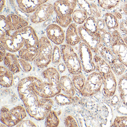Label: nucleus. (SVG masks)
<instances>
[{
	"label": "nucleus",
	"instance_id": "de8ad7c7",
	"mask_svg": "<svg viewBox=\"0 0 127 127\" xmlns=\"http://www.w3.org/2000/svg\"><path fill=\"white\" fill-rule=\"evenodd\" d=\"M121 33L123 40H124V41H125V43L126 44L127 46V35L124 34H123V33H121Z\"/></svg>",
	"mask_w": 127,
	"mask_h": 127
},
{
	"label": "nucleus",
	"instance_id": "b1692460",
	"mask_svg": "<svg viewBox=\"0 0 127 127\" xmlns=\"http://www.w3.org/2000/svg\"><path fill=\"white\" fill-rule=\"evenodd\" d=\"M60 84L62 90L65 94L74 96L75 94V89L72 80L67 76H63L60 79Z\"/></svg>",
	"mask_w": 127,
	"mask_h": 127
},
{
	"label": "nucleus",
	"instance_id": "f8f14e48",
	"mask_svg": "<svg viewBox=\"0 0 127 127\" xmlns=\"http://www.w3.org/2000/svg\"><path fill=\"white\" fill-rule=\"evenodd\" d=\"M111 47L114 54L127 68V46L119 30L112 32Z\"/></svg>",
	"mask_w": 127,
	"mask_h": 127
},
{
	"label": "nucleus",
	"instance_id": "473e14b6",
	"mask_svg": "<svg viewBox=\"0 0 127 127\" xmlns=\"http://www.w3.org/2000/svg\"><path fill=\"white\" fill-rule=\"evenodd\" d=\"M62 58L61 49L57 45L54 46L52 55V63L55 65H58L61 62Z\"/></svg>",
	"mask_w": 127,
	"mask_h": 127
},
{
	"label": "nucleus",
	"instance_id": "6e6552de",
	"mask_svg": "<svg viewBox=\"0 0 127 127\" xmlns=\"http://www.w3.org/2000/svg\"><path fill=\"white\" fill-rule=\"evenodd\" d=\"M98 51V55L107 62L116 75L120 76L125 73L127 67L114 54L111 47L101 43L99 46Z\"/></svg>",
	"mask_w": 127,
	"mask_h": 127
},
{
	"label": "nucleus",
	"instance_id": "aec40b11",
	"mask_svg": "<svg viewBox=\"0 0 127 127\" xmlns=\"http://www.w3.org/2000/svg\"><path fill=\"white\" fill-rule=\"evenodd\" d=\"M67 28L65 38L66 44L72 47L79 44L82 41L76 24L72 23Z\"/></svg>",
	"mask_w": 127,
	"mask_h": 127
},
{
	"label": "nucleus",
	"instance_id": "bb28decb",
	"mask_svg": "<svg viewBox=\"0 0 127 127\" xmlns=\"http://www.w3.org/2000/svg\"><path fill=\"white\" fill-rule=\"evenodd\" d=\"M79 98L66 94L59 93L55 96V101L57 104L60 106L72 104L77 102Z\"/></svg>",
	"mask_w": 127,
	"mask_h": 127
},
{
	"label": "nucleus",
	"instance_id": "2eb2a0df",
	"mask_svg": "<svg viewBox=\"0 0 127 127\" xmlns=\"http://www.w3.org/2000/svg\"><path fill=\"white\" fill-rule=\"evenodd\" d=\"M62 28L56 24H51L47 27V37L56 45H61L65 40V35Z\"/></svg>",
	"mask_w": 127,
	"mask_h": 127
},
{
	"label": "nucleus",
	"instance_id": "7ed1b4c3",
	"mask_svg": "<svg viewBox=\"0 0 127 127\" xmlns=\"http://www.w3.org/2000/svg\"><path fill=\"white\" fill-rule=\"evenodd\" d=\"M21 30L24 43L18 51V55L21 58L32 62L34 61L39 52V39L36 32L31 26H27Z\"/></svg>",
	"mask_w": 127,
	"mask_h": 127
},
{
	"label": "nucleus",
	"instance_id": "c756f323",
	"mask_svg": "<svg viewBox=\"0 0 127 127\" xmlns=\"http://www.w3.org/2000/svg\"><path fill=\"white\" fill-rule=\"evenodd\" d=\"M45 126L47 127H56L59 125L60 121L57 113L50 110L46 117Z\"/></svg>",
	"mask_w": 127,
	"mask_h": 127
},
{
	"label": "nucleus",
	"instance_id": "7c9ffc66",
	"mask_svg": "<svg viewBox=\"0 0 127 127\" xmlns=\"http://www.w3.org/2000/svg\"><path fill=\"white\" fill-rule=\"evenodd\" d=\"M82 25L86 30L90 32H98L96 19L92 16H89Z\"/></svg>",
	"mask_w": 127,
	"mask_h": 127
},
{
	"label": "nucleus",
	"instance_id": "58836bf2",
	"mask_svg": "<svg viewBox=\"0 0 127 127\" xmlns=\"http://www.w3.org/2000/svg\"><path fill=\"white\" fill-rule=\"evenodd\" d=\"M17 127H36L37 126L32 121L30 120H22L17 125Z\"/></svg>",
	"mask_w": 127,
	"mask_h": 127
},
{
	"label": "nucleus",
	"instance_id": "c03bdc74",
	"mask_svg": "<svg viewBox=\"0 0 127 127\" xmlns=\"http://www.w3.org/2000/svg\"><path fill=\"white\" fill-rule=\"evenodd\" d=\"M66 69V67L64 63L62 62L59 64L58 66V71L59 72H60L61 73H64L65 72Z\"/></svg>",
	"mask_w": 127,
	"mask_h": 127
},
{
	"label": "nucleus",
	"instance_id": "0eeeda50",
	"mask_svg": "<svg viewBox=\"0 0 127 127\" xmlns=\"http://www.w3.org/2000/svg\"><path fill=\"white\" fill-rule=\"evenodd\" d=\"M0 37V43L10 52H18L24 45V38L21 29L14 32L8 30Z\"/></svg>",
	"mask_w": 127,
	"mask_h": 127
},
{
	"label": "nucleus",
	"instance_id": "8fccbe9b",
	"mask_svg": "<svg viewBox=\"0 0 127 127\" xmlns=\"http://www.w3.org/2000/svg\"><path fill=\"white\" fill-rule=\"evenodd\" d=\"M89 0L90 1H94V0Z\"/></svg>",
	"mask_w": 127,
	"mask_h": 127
},
{
	"label": "nucleus",
	"instance_id": "c9c22d12",
	"mask_svg": "<svg viewBox=\"0 0 127 127\" xmlns=\"http://www.w3.org/2000/svg\"><path fill=\"white\" fill-rule=\"evenodd\" d=\"M65 126L67 127H79L78 122L75 117L72 116H68L64 119Z\"/></svg>",
	"mask_w": 127,
	"mask_h": 127
},
{
	"label": "nucleus",
	"instance_id": "c85d7f7f",
	"mask_svg": "<svg viewBox=\"0 0 127 127\" xmlns=\"http://www.w3.org/2000/svg\"><path fill=\"white\" fill-rule=\"evenodd\" d=\"M86 77L84 74L79 73L73 75L72 80L76 91L81 94L86 81Z\"/></svg>",
	"mask_w": 127,
	"mask_h": 127
},
{
	"label": "nucleus",
	"instance_id": "f3484780",
	"mask_svg": "<svg viewBox=\"0 0 127 127\" xmlns=\"http://www.w3.org/2000/svg\"><path fill=\"white\" fill-rule=\"evenodd\" d=\"M6 22L8 30L12 32L20 30L29 26L28 21L14 14H10L6 16Z\"/></svg>",
	"mask_w": 127,
	"mask_h": 127
},
{
	"label": "nucleus",
	"instance_id": "f257e3e1",
	"mask_svg": "<svg viewBox=\"0 0 127 127\" xmlns=\"http://www.w3.org/2000/svg\"><path fill=\"white\" fill-rule=\"evenodd\" d=\"M37 78L29 76L20 81L18 91L28 114L37 120L44 119L51 110L54 101L41 96L34 88Z\"/></svg>",
	"mask_w": 127,
	"mask_h": 127
},
{
	"label": "nucleus",
	"instance_id": "5701e85b",
	"mask_svg": "<svg viewBox=\"0 0 127 127\" xmlns=\"http://www.w3.org/2000/svg\"><path fill=\"white\" fill-rule=\"evenodd\" d=\"M117 88L120 101L127 107V78L124 73L119 79Z\"/></svg>",
	"mask_w": 127,
	"mask_h": 127
},
{
	"label": "nucleus",
	"instance_id": "412c9836",
	"mask_svg": "<svg viewBox=\"0 0 127 127\" xmlns=\"http://www.w3.org/2000/svg\"><path fill=\"white\" fill-rule=\"evenodd\" d=\"M3 61L6 67L13 73H18L20 71L18 59L13 53H6Z\"/></svg>",
	"mask_w": 127,
	"mask_h": 127
},
{
	"label": "nucleus",
	"instance_id": "4c0bfd02",
	"mask_svg": "<svg viewBox=\"0 0 127 127\" xmlns=\"http://www.w3.org/2000/svg\"><path fill=\"white\" fill-rule=\"evenodd\" d=\"M77 3L82 9L87 12L89 16L90 15V4L86 0H77Z\"/></svg>",
	"mask_w": 127,
	"mask_h": 127
},
{
	"label": "nucleus",
	"instance_id": "20e7f679",
	"mask_svg": "<svg viewBox=\"0 0 127 127\" xmlns=\"http://www.w3.org/2000/svg\"><path fill=\"white\" fill-rule=\"evenodd\" d=\"M77 0H57L54 2L56 22L62 28H67L73 21L72 14L77 5Z\"/></svg>",
	"mask_w": 127,
	"mask_h": 127
},
{
	"label": "nucleus",
	"instance_id": "49530a36",
	"mask_svg": "<svg viewBox=\"0 0 127 127\" xmlns=\"http://www.w3.org/2000/svg\"><path fill=\"white\" fill-rule=\"evenodd\" d=\"M6 3V0H0V12L3 10Z\"/></svg>",
	"mask_w": 127,
	"mask_h": 127
},
{
	"label": "nucleus",
	"instance_id": "f03ea898",
	"mask_svg": "<svg viewBox=\"0 0 127 127\" xmlns=\"http://www.w3.org/2000/svg\"><path fill=\"white\" fill-rule=\"evenodd\" d=\"M42 76L43 80L37 78L34 85L35 89L41 96L51 98L60 93L61 77L58 70L54 67H49L43 71Z\"/></svg>",
	"mask_w": 127,
	"mask_h": 127
},
{
	"label": "nucleus",
	"instance_id": "423d86ee",
	"mask_svg": "<svg viewBox=\"0 0 127 127\" xmlns=\"http://www.w3.org/2000/svg\"><path fill=\"white\" fill-rule=\"evenodd\" d=\"M60 49L62 58L69 73L73 75L81 73L82 69L78 55L72 47L63 44Z\"/></svg>",
	"mask_w": 127,
	"mask_h": 127
},
{
	"label": "nucleus",
	"instance_id": "e433bc0d",
	"mask_svg": "<svg viewBox=\"0 0 127 127\" xmlns=\"http://www.w3.org/2000/svg\"><path fill=\"white\" fill-rule=\"evenodd\" d=\"M0 35L4 34L6 31L8 30L6 22V17L2 15H0Z\"/></svg>",
	"mask_w": 127,
	"mask_h": 127
},
{
	"label": "nucleus",
	"instance_id": "1a4fd4ad",
	"mask_svg": "<svg viewBox=\"0 0 127 127\" xmlns=\"http://www.w3.org/2000/svg\"><path fill=\"white\" fill-rule=\"evenodd\" d=\"M39 52L34 60L36 66L39 68H46L52 61V46L50 41L45 36L39 39Z\"/></svg>",
	"mask_w": 127,
	"mask_h": 127
},
{
	"label": "nucleus",
	"instance_id": "37998d69",
	"mask_svg": "<svg viewBox=\"0 0 127 127\" xmlns=\"http://www.w3.org/2000/svg\"><path fill=\"white\" fill-rule=\"evenodd\" d=\"M112 99L111 101V104L113 106H116L118 104V103L120 101L119 97L117 96V95H115L112 96Z\"/></svg>",
	"mask_w": 127,
	"mask_h": 127
},
{
	"label": "nucleus",
	"instance_id": "f704fd0d",
	"mask_svg": "<svg viewBox=\"0 0 127 127\" xmlns=\"http://www.w3.org/2000/svg\"><path fill=\"white\" fill-rule=\"evenodd\" d=\"M19 65L21 69L24 72H29L32 70V67L30 62L23 59H18Z\"/></svg>",
	"mask_w": 127,
	"mask_h": 127
},
{
	"label": "nucleus",
	"instance_id": "4be33fe9",
	"mask_svg": "<svg viewBox=\"0 0 127 127\" xmlns=\"http://www.w3.org/2000/svg\"><path fill=\"white\" fill-rule=\"evenodd\" d=\"M0 84L2 87L9 88L12 86L14 77L13 73L7 67H0Z\"/></svg>",
	"mask_w": 127,
	"mask_h": 127
},
{
	"label": "nucleus",
	"instance_id": "9d476101",
	"mask_svg": "<svg viewBox=\"0 0 127 127\" xmlns=\"http://www.w3.org/2000/svg\"><path fill=\"white\" fill-rule=\"evenodd\" d=\"M103 74L97 71L90 73L86 79L85 84L81 92L84 97H90L100 91L103 85Z\"/></svg>",
	"mask_w": 127,
	"mask_h": 127
},
{
	"label": "nucleus",
	"instance_id": "2f4dec72",
	"mask_svg": "<svg viewBox=\"0 0 127 127\" xmlns=\"http://www.w3.org/2000/svg\"><path fill=\"white\" fill-rule=\"evenodd\" d=\"M90 4V16H92L96 19L102 18L103 15V12L102 10V8L99 5H97L94 3L91 2Z\"/></svg>",
	"mask_w": 127,
	"mask_h": 127
},
{
	"label": "nucleus",
	"instance_id": "4468645a",
	"mask_svg": "<svg viewBox=\"0 0 127 127\" xmlns=\"http://www.w3.org/2000/svg\"><path fill=\"white\" fill-rule=\"evenodd\" d=\"M54 12L53 4L46 3L39 6L32 13L30 17V20L35 24L41 23L49 19Z\"/></svg>",
	"mask_w": 127,
	"mask_h": 127
},
{
	"label": "nucleus",
	"instance_id": "dca6fc26",
	"mask_svg": "<svg viewBox=\"0 0 127 127\" xmlns=\"http://www.w3.org/2000/svg\"><path fill=\"white\" fill-rule=\"evenodd\" d=\"M104 82L102 94L106 98L112 97L115 95L117 88V82L115 74L113 71L103 74Z\"/></svg>",
	"mask_w": 127,
	"mask_h": 127
},
{
	"label": "nucleus",
	"instance_id": "39448f33",
	"mask_svg": "<svg viewBox=\"0 0 127 127\" xmlns=\"http://www.w3.org/2000/svg\"><path fill=\"white\" fill-rule=\"evenodd\" d=\"M26 116V110L21 105H17L12 108L4 106L0 110V121L8 127L17 125Z\"/></svg>",
	"mask_w": 127,
	"mask_h": 127
},
{
	"label": "nucleus",
	"instance_id": "ea45409f",
	"mask_svg": "<svg viewBox=\"0 0 127 127\" xmlns=\"http://www.w3.org/2000/svg\"><path fill=\"white\" fill-rule=\"evenodd\" d=\"M119 11L122 14L123 20H127V3H124L122 2L120 7Z\"/></svg>",
	"mask_w": 127,
	"mask_h": 127
},
{
	"label": "nucleus",
	"instance_id": "a211bd4d",
	"mask_svg": "<svg viewBox=\"0 0 127 127\" xmlns=\"http://www.w3.org/2000/svg\"><path fill=\"white\" fill-rule=\"evenodd\" d=\"M48 0H17L19 8L27 14H32L38 8L47 2Z\"/></svg>",
	"mask_w": 127,
	"mask_h": 127
},
{
	"label": "nucleus",
	"instance_id": "79ce46f5",
	"mask_svg": "<svg viewBox=\"0 0 127 127\" xmlns=\"http://www.w3.org/2000/svg\"><path fill=\"white\" fill-rule=\"evenodd\" d=\"M0 62H2L4 60V58L6 54V49H5L4 47L3 46L2 43H0Z\"/></svg>",
	"mask_w": 127,
	"mask_h": 127
},
{
	"label": "nucleus",
	"instance_id": "a18cd8bd",
	"mask_svg": "<svg viewBox=\"0 0 127 127\" xmlns=\"http://www.w3.org/2000/svg\"><path fill=\"white\" fill-rule=\"evenodd\" d=\"M114 15H115V17H116L118 19V20L122 21L123 20V17L122 15L121 12L118 10H116V11H114L113 12H112Z\"/></svg>",
	"mask_w": 127,
	"mask_h": 127
},
{
	"label": "nucleus",
	"instance_id": "9b49d317",
	"mask_svg": "<svg viewBox=\"0 0 127 127\" xmlns=\"http://www.w3.org/2000/svg\"><path fill=\"white\" fill-rule=\"evenodd\" d=\"M78 52L82 70L88 73L95 71L94 53L90 47L81 41L79 44Z\"/></svg>",
	"mask_w": 127,
	"mask_h": 127
},
{
	"label": "nucleus",
	"instance_id": "a19ab883",
	"mask_svg": "<svg viewBox=\"0 0 127 127\" xmlns=\"http://www.w3.org/2000/svg\"><path fill=\"white\" fill-rule=\"evenodd\" d=\"M120 32L124 34L127 35V20H123L120 23Z\"/></svg>",
	"mask_w": 127,
	"mask_h": 127
},
{
	"label": "nucleus",
	"instance_id": "6ab92c4d",
	"mask_svg": "<svg viewBox=\"0 0 127 127\" xmlns=\"http://www.w3.org/2000/svg\"><path fill=\"white\" fill-rule=\"evenodd\" d=\"M98 32L101 37V43L106 46L110 47L112 32L107 27L104 18L96 19Z\"/></svg>",
	"mask_w": 127,
	"mask_h": 127
},
{
	"label": "nucleus",
	"instance_id": "cd10ccee",
	"mask_svg": "<svg viewBox=\"0 0 127 127\" xmlns=\"http://www.w3.org/2000/svg\"><path fill=\"white\" fill-rule=\"evenodd\" d=\"M73 21L76 24L82 25L89 17L88 14L83 9H75L72 14Z\"/></svg>",
	"mask_w": 127,
	"mask_h": 127
},
{
	"label": "nucleus",
	"instance_id": "72a5a7b5",
	"mask_svg": "<svg viewBox=\"0 0 127 127\" xmlns=\"http://www.w3.org/2000/svg\"><path fill=\"white\" fill-rule=\"evenodd\" d=\"M112 127H127V116H119L114 119Z\"/></svg>",
	"mask_w": 127,
	"mask_h": 127
},
{
	"label": "nucleus",
	"instance_id": "09e8293b",
	"mask_svg": "<svg viewBox=\"0 0 127 127\" xmlns=\"http://www.w3.org/2000/svg\"><path fill=\"white\" fill-rule=\"evenodd\" d=\"M111 0L116 6H117L119 5V3L121 2V0Z\"/></svg>",
	"mask_w": 127,
	"mask_h": 127
},
{
	"label": "nucleus",
	"instance_id": "a878e982",
	"mask_svg": "<svg viewBox=\"0 0 127 127\" xmlns=\"http://www.w3.org/2000/svg\"><path fill=\"white\" fill-rule=\"evenodd\" d=\"M104 19L107 27L111 32L119 30L120 23L112 12L105 13Z\"/></svg>",
	"mask_w": 127,
	"mask_h": 127
},
{
	"label": "nucleus",
	"instance_id": "393cba45",
	"mask_svg": "<svg viewBox=\"0 0 127 127\" xmlns=\"http://www.w3.org/2000/svg\"><path fill=\"white\" fill-rule=\"evenodd\" d=\"M94 61L95 71L103 74H106L112 71L107 62L98 54H94Z\"/></svg>",
	"mask_w": 127,
	"mask_h": 127
},
{
	"label": "nucleus",
	"instance_id": "ddd939ff",
	"mask_svg": "<svg viewBox=\"0 0 127 127\" xmlns=\"http://www.w3.org/2000/svg\"><path fill=\"white\" fill-rule=\"evenodd\" d=\"M78 28L82 41L90 47L94 54H98V49L101 43V37L99 33L90 32L86 30L82 25H80Z\"/></svg>",
	"mask_w": 127,
	"mask_h": 127
}]
</instances>
